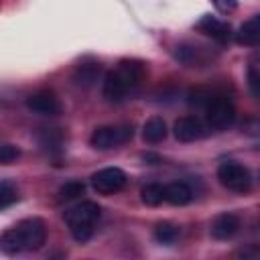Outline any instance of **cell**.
Returning a JSON list of instances; mask_svg holds the SVG:
<instances>
[{
    "label": "cell",
    "instance_id": "cell-12",
    "mask_svg": "<svg viewBox=\"0 0 260 260\" xmlns=\"http://www.w3.org/2000/svg\"><path fill=\"white\" fill-rule=\"evenodd\" d=\"M242 228V221L236 213H219L209 228V234L215 240H232Z\"/></svg>",
    "mask_w": 260,
    "mask_h": 260
},
{
    "label": "cell",
    "instance_id": "cell-1",
    "mask_svg": "<svg viewBox=\"0 0 260 260\" xmlns=\"http://www.w3.org/2000/svg\"><path fill=\"white\" fill-rule=\"evenodd\" d=\"M144 75H146V67L142 61L122 59L118 63V67L108 71L104 77V85H102L104 98L114 104L124 102L130 93H134L140 87Z\"/></svg>",
    "mask_w": 260,
    "mask_h": 260
},
{
    "label": "cell",
    "instance_id": "cell-18",
    "mask_svg": "<svg viewBox=\"0 0 260 260\" xmlns=\"http://www.w3.org/2000/svg\"><path fill=\"white\" fill-rule=\"evenodd\" d=\"M142 138L150 144H156V142H162L167 138V122L158 116L150 118L144 122L142 126Z\"/></svg>",
    "mask_w": 260,
    "mask_h": 260
},
{
    "label": "cell",
    "instance_id": "cell-26",
    "mask_svg": "<svg viewBox=\"0 0 260 260\" xmlns=\"http://www.w3.org/2000/svg\"><path fill=\"white\" fill-rule=\"evenodd\" d=\"M142 160L148 162V165H158L162 158L158 154H154V152H146V154H142Z\"/></svg>",
    "mask_w": 260,
    "mask_h": 260
},
{
    "label": "cell",
    "instance_id": "cell-11",
    "mask_svg": "<svg viewBox=\"0 0 260 260\" xmlns=\"http://www.w3.org/2000/svg\"><path fill=\"white\" fill-rule=\"evenodd\" d=\"M173 134L179 142H193L199 140L207 134V128L203 126V122L195 116H183L175 122L173 126Z\"/></svg>",
    "mask_w": 260,
    "mask_h": 260
},
{
    "label": "cell",
    "instance_id": "cell-3",
    "mask_svg": "<svg viewBox=\"0 0 260 260\" xmlns=\"http://www.w3.org/2000/svg\"><path fill=\"white\" fill-rule=\"evenodd\" d=\"M100 213H102V209L95 201H81V203L65 209L63 217H65L75 242L85 244L93 236V223L98 221Z\"/></svg>",
    "mask_w": 260,
    "mask_h": 260
},
{
    "label": "cell",
    "instance_id": "cell-15",
    "mask_svg": "<svg viewBox=\"0 0 260 260\" xmlns=\"http://www.w3.org/2000/svg\"><path fill=\"white\" fill-rule=\"evenodd\" d=\"M236 41L240 45H246V47H258L260 43V14H254L252 18H248L240 30L236 32Z\"/></svg>",
    "mask_w": 260,
    "mask_h": 260
},
{
    "label": "cell",
    "instance_id": "cell-14",
    "mask_svg": "<svg viewBox=\"0 0 260 260\" xmlns=\"http://www.w3.org/2000/svg\"><path fill=\"white\" fill-rule=\"evenodd\" d=\"M37 138H39V144H41V148L45 152L57 156V154L63 152V146H65V138L67 136H65V132L61 128L51 126V128H41L39 134H37Z\"/></svg>",
    "mask_w": 260,
    "mask_h": 260
},
{
    "label": "cell",
    "instance_id": "cell-20",
    "mask_svg": "<svg viewBox=\"0 0 260 260\" xmlns=\"http://www.w3.org/2000/svg\"><path fill=\"white\" fill-rule=\"evenodd\" d=\"M140 199H142V203H146L150 207H156L165 201V187L158 185V183H148L140 189Z\"/></svg>",
    "mask_w": 260,
    "mask_h": 260
},
{
    "label": "cell",
    "instance_id": "cell-9",
    "mask_svg": "<svg viewBox=\"0 0 260 260\" xmlns=\"http://www.w3.org/2000/svg\"><path fill=\"white\" fill-rule=\"evenodd\" d=\"M100 75H102V63L98 59L87 57V59H83V61H79L75 65L71 79H73V83L77 87L89 89V87H93L100 81Z\"/></svg>",
    "mask_w": 260,
    "mask_h": 260
},
{
    "label": "cell",
    "instance_id": "cell-23",
    "mask_svg": "<svg viewBox=\"0 0 260 260\" xmlns=\"http://www.w3.org/2000/svg\"><path fill=\"white\" fill-rule=\"evenodd\" d=\"M20 156V148L14 144H0V165H12Z\"/></svg>",
    "mask_w": 260,
    "mask_h": 260
},
{
    "label": "cell",
    "instance_id": "cell-24",
    "mask_svg": "<svg viewBox=\"0 0 260 260\" xmlns=\"http://www.w3.org/2000/svg\"><path fill=\"white\" fill-rule=\"evenodd\" d=\"M248 87L254 98L260 95V73H258L256 65H250V69H248Z\"/></svg>",
    "mask_w": 260,
    "mask_h": 260
},
{
    "label": "cell",
    "instance_id": "cell-16",
    "mask_svg": "<svg viewBox=\"0 0 260 260\" xmlns=\"http://www.w3.org/2000/svg\"><path fill=\"white\" fill-rule=\"evenodd\" d=\"M193 199V189L185 181H173L165 185V201L171 205H187Z\"/></svg>",
    "mask_w": 260,
    "mask_h": 260
},
{
    "label": "cell",
    "instance_id": "cell-21",
    "mask_svg": "<svg viewBox=\"0 0 260 260\" xmlns=\"http://www.w3.org/2000/svg\"><path fill=\"white\" fill-rule=\"evenodd\" d=\"M85 193V185L81 181H67L65 185L59 187L57 191V199L59 201H71V199H77Z\"/></svg>",
    "mask_w": 260,
    "mask_h": 260
},
{
    "label": "cell",
    "instance_id": "cell-22",
    "mask_svg": "<svg viewBox=\"0 0 260 260\" xmlns=\"http://www.w3.org/2000/svg\"><path fill=\"white\" fill-rule=\"evenodd\" d=\"M16 199H18L16 187L12 183H8V181H0V209L12 205Z\"/></svg>",
    "mask_w": 260,
    "mask_h": 260
},
{
    "label": "cell",
    "instance_id": "cell-13",
    "mask_svg": "<svg viewBox=\"0 0 260 260\" xmlns=\"http://www.w3.org/2000/svg\"><path fill=\"white\" fill-rule=\"evenodd\" d=\"M197 30L203 32V35H207V37H211V39L217 41V43H225V41H230V37H232V26H230V22L219 20V18H215V16H209V14H205V16L197 22Z\"/></svg>",
    "mask_w": 260,
    "mask_h": 260
},
{
    "label": "cell",
    "instance_id": "cell-10",
    "mask_svg": "<svg viewBox=\"0 0 260 260\" xmlns=\"http://www.w3.org/2000/svg\"><path fill=\"white\" fill-rule=\"evenodd\" d=\"M26 108L32 110L35 114H43V116H57V114H61V102L49 89H41V91L30 93L26 98Z\"/></svg>",
    "mask_w": 260,
    "mask_h": 260
},
{
    "label": "cell",
    "instance_id": "cell-17",
    "mask_svg": "<svg viewBox=\"0 0 260 260\" xmlns=\"http://www.w3.org/2000/svg\"><path fill=\"white\" fill-rule=\"evenodd\" d=\"M225 91L217 89V87H193L189 93H187V102L191 108H197V110H205L215 98L223 95Z\"/></svg>",
    "mask_w": 260,
    "mask_h": 260
},
{
    "label": "cell",
    "instance_id": "cell-25",
    "mask_svg": "<svg viewBox=\"0 0 260 260\" xmlns=\"http://www.w3.org/2000/svg\"><path fill=\"white\" fill-rule=\"evenodd\" d=\"M211 4L221 14H230V12H234L238 8V0H211Z\"/></svg>",
    "mask_w": 260,
    "mask_h": 260
},
{
    "label": "cell",
    "instance_id": "cell-7",
    "mask_svg": "<svg viewBox=\"0 0 260 260\" xmlns=\"http://www.w3.org/2000/svg\"><path fill=\"white\" fill-rule=\"evenodd\" d=\"M128 183V177L118 167H106L91 175V187L102 195H114L122 191Z\"/></svg>",
    "mask_w": 260,
    "mask_h": 260
},
{
    "label": "cell",
    "instance_id": "cell-19",
    "mask_svg": "<svg viewBox=\"0 0 260 260\" xmlns=\"http://www.w3.org/2000/svg\"><path fill=\"white\" fill-rule=\"evenodd\" d=\"M179 232H181V230H179L177 223H173V221H158V223L154 225V240H156L158 244L169 246V244H175V242H177Z\"/></svg>",
    "mask_w": 260,
    "mask_h": 260
},
{
    "label": "cell",
    "instance_id": "cell-2",
    "mask_svg": "<svg viewBox=\"0 0 260 260\" xmlns=\"http://www.w3.org/2000/svg\"><path fill=\"white\" fill-rule=\"evenodd\" d=\"M47 242V225L41 217H26L0 234V250L8 256L32 252Z\"/></svg>",
    "mask_w": 260,
    "mask_h": 260
},
{
    "label": "cell",
    "instance_id": "cell-8",
    "mask_svg": "<svg viewBox=\"0 0 260 260\" xmlns=\"http://www.w3.org/2000/svg\"><path fill=\"white\" fill-rule=\"evenodd\" d=\"M175 57H177V61H181L187 67H203L213 59V55L207 47H201L195 43H181L175 49Z\"/></svg>",
    "mask_w": 260,
    "mask_h": 260
},
{
    "label": "cell",
    "instance_id": "cell-5",
    "mask_svg": "<svg viewBox=\"0 0 260 260\" xmlns=\"http://www.w3.org/2000/svg\"><path fill=\"white\" fill-rule=\"evenodd\" d=\"M217 179L225 189H230L234 193H248L252 189L250 169L236 160H223L217 167Z\"/></svg>",
    "mask_w": 260,
    "mask_h": 260
},
{
    "label": "cell",
    "instance_id": "cell-6",
    "mask_svg": "<svg viewBox=\"0 0 260 260\" xmlns=\"http://www.w3.org/2000/svg\"><path fill=\"white\" fill-rule=\"evenodd\" d=\"M203 112H205L207 126L215 128V130H223V128L232 126L234 120H236V108H234L232 100L228 98V93L215 98Z\"/></svg>",
    "mask_w": 260,
    "mask_h": 260
},
{
    "label": "cell",
    "instance_id": "cell-4",
    "mask_svg": "<svg viewBox=\"0 0 260 260\" xmlns=\"http://www.w3.org/2000/svg\"><path fill=\"white\" fill-rule=\"evenodd\" d=\"M132 136H134V130L130 124L98 126L89 136V144L98 150H110V148H118V146L130 142Z\"/></svg>",
    "mask_w": 260,
    "mask_h": 260
}]
</instances>
